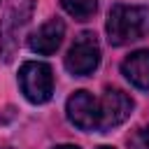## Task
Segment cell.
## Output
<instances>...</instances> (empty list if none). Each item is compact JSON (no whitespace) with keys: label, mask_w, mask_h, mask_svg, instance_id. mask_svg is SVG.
Here are the masks:
<instances>
[{"label":"cell","mask_w":149,"mask_h":149,"mask_svg":"<svg viewBox=\"0 0 149 149\" xmlns=\"http://www.w3.org/2000/svg\"><path fill=\"white\" fill-rule=\"evenodd\" d=\"M107 40L112 47H123L149 35V7L144 5H114L107 16Z\"/></svg>","instance_id":"cell-1"},{"label":"cell","mask_w":149,"mask_h":149,"mask_svg":"<svg viewBox=\"0 0 149 149\" xmlns=\"http://www.w3.org/2000/svg\"><path fill=\"white\" fill-rule=\"evenodd\" d=\"M33 0H9L5 19L0 23V54L2 61L9 63L19 47V35L23 33L30 14H33Z\"/></svg>","instance_id":"cell-2"},{"label":"cell","mask_w":149,"mask_h":149,"mask_svg":"<svg viewBox=\"0 0 149 149\" xmlns=\"http://www.w3.org/2000/svg\"><path fill=\"white\" fill-rule=\"evenodd\" d=\"M19 84H21L23 95L33 105H42L54 93V72L47 63L26 61L19 70Z\"/></svg>","instance_id":"cell-3"},{"label":"cell","mask_w":149,"mask_h":149,"mask_svg":"<svg viewBox=\"0 0 149 149\" xmlns=\"http://www.w3.org/2000/svg\"><path fill=\"white\" fill-rule=\"evenodd\" d=\"M98 65H100V47H98V40H95L93 33H81L72 42V47H70V51L65 56V68L74 77H86Z\"/></svg>","instance_id":"cell-4"},{"label":"cell","mask_w":149,"mask_h":149,"mask_svg":"<svg viewBox=\"0 0 149 149\" xmlns=\"http://www.w3.org/2000/svg\"><path fill=\"white\" fill-rule=\"evenodd\" d=\"M68 119L79 130H100V102L88 91H74L65 105Z\"/></svg>","instance_id":"cell-5"},{"label":"cell","mask_w":149,"mask_h":149,"mask_svg":"<svg viewBox=\"0 0 149 149\" xmlns=\"http://www.w3.org/2000/svg\"><path fill=\"white\" fill-rule=\"evenodd\" d=\"M100 102V133L123 123L133 112V98L121 88H107L102 93Z\"/></svg>","instance_id":"cell-6"},{"label":"cell","mask_w":149,"mask_h":149,"mask_svg":"<svg viewBox=\"0 0 149 149\" xmlns=\"http://www.w3.org/2000/svg\"><path fill=\"white\" fill-rule=\"evenodd\" d=\"M63 35H65V23L61 19H49L47 23H42L28 40V47L30 51L35 54H42V56H49L54 54L61 42H63Z\"/></svg>","instance_id":"cell-7"},{"label":"cell","mask_w":149,"mask_h":149,"mask_svg":"<svg viewBox=\"0 0 149 149\" xmlns=\"http://www.w3.org/2000/svg\"><path fill=\"white\" fill-rule=\"evenodd\" d=\"M121 72L133 86H137L142 91H149V49L133 51L121 63Z\"/></svg>","instance_id":"cell-8"},{"label":"cell","mask_w":149,"mask_h":149,"mask_svg":"<svg viewBox=\"0 0 149 149\" xmlns=\"http://www.w3.org/2000/svg\"><path fill=\"white\" fill-rule=\"evenodd\" d=\"M61 7L77 21H88L98 9V0H61Z\"/></svg>","instance_id":"cell-9"},{"label":"cell","mask_w":149,"mask_h":149,"mask_svg":"<svg viewBox=\"0 0 149 149\" xmlns=\"http://www.w3.org/2000/svg\"><path fill=\"white\" fill-rule=\"evenodd\" d=\"M128 147H130V149H149V126L137 128V130L128 137Z\"/></svg>","instance_id":"cell-10"},{"label":"cell","mask_w":149,"mask_h":149,"mask_svg":"<svg viewBox=\"0 0 149 149\" xmlns=\"http://www.w3.org/2000/svg\"><path fill=\"white\" fill-rule=\"evenodd\" d=\"M54 149H79L77 144H58V147H54Z\"/></svg>","instance_id":"cell-11"},{"label":"cell","mask_w":149,"mask_h":149,"mask_svg":"<svg viewBox=\"0 0 149 149\" xmlns=\"http://www.w3.org/2000/svg\"><path fill=\"white\" fill-rule=\"evenodd\" d=\"M0 149H12V147H7V144H0Z\"/></svg>","instance_id":"cell-12"},{"label":"cell","mask_w":149,"mask_h":149,"mask_svg":"<svg viewBox=\"0 0 149 149\" xmlns=\"http://www.w3.org/2000/svg\"><path fill=\"white\" fill-rule=\"evenodd\" d=\"M98 149H114V147H98Z\"/></svg>","instance_id":"cell-13"}]
</instances>
